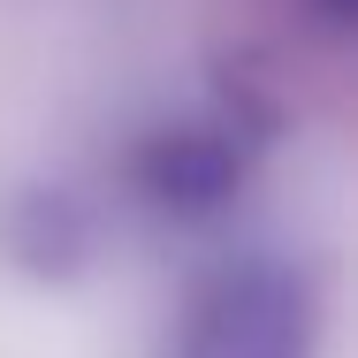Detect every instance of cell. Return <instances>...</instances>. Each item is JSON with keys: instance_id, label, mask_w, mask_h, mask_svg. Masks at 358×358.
I'll return each instance as SVG.
<instances>
[{"instance_id": "2", "label": "cell", "mask_w": 358, "mask_h": 358, "mask_svg": "<svg viewBox=\"0 0 358 358\" xmlns=\"http://www.w3.org/2000/svg\"><path fill=\"white\" fill-rule=\"evenodd\" d=\"M138 183L160 214H214L221 199L244 183V130L199 115V122H176L160 138H145L138 152Z\"/></svg>"}, {"instance_id": "1", "label": "cell", "mask_w": 358, "mask_h": 358, "mask_svg": "<svg viewBox=\"0 0 358 358\" xmlns=\"http://www.w3.org/2000/svg\"><path fill=\"white\" fill-rule=\"evenodd\" d=\"M313 282L282 259H244L199 289L176 358H313Z\"/></svg>"}, {"instance_id": "3", "label": "cell", "mask_w": 358, "mask_h": 358, "mask_svg": "<svg viewBox=\"0 0 358 358\" xmlns=\"http://www.w3.org/2000/svg\"><path fill=\"white\" fill-rule=\"evenodd\" d=\"M313 8H320L328 23H343V15H351V0H313Z\"/></svg>"}]
</instances>
